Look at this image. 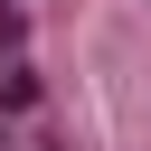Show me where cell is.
<instances>
[{"instance_id":"1","label":"cell","mask_w":151,"mask_h":151,"mask_svg":"<svg viewBox=\"0 0 151 151\" xmlns=\"http://www.w3.org/2000/svg\"><path fill=\"white\" fill-rule=\"evenodd\" d=\"M0 151H9V142H0Z\"/></svg>"}]
</instances>
